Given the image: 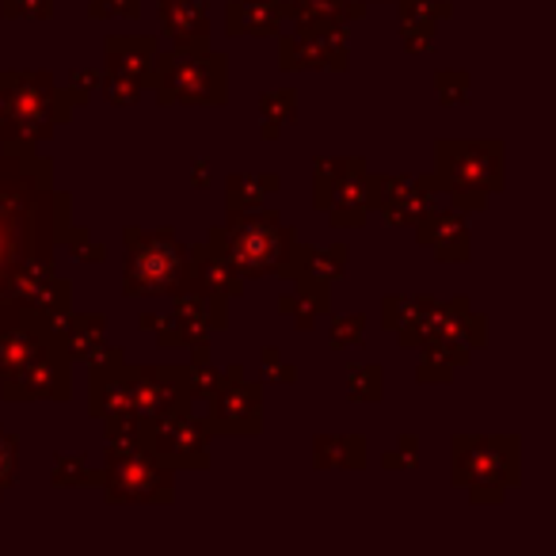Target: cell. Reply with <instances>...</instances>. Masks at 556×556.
<instances>
[{"label": "cell", "mask_w": 556, "mask_h": 556, "mask_svg": "<svg viewBox=\"0 0 556 556\" xmlns=\"http://www.w3.org/2000/svg\"><path fill=\"white\" fill-rule=\"evenodd\" d=\"M70 225V199L54 191V168L27 141L0 153V332L24 320L62 325L73 290L54 275V244Z\"/></svg>", "instance_id": "1"}, {"label": "cell", "mask_w": 556, "mask_h": 556, "mask_svg": "<svg viewBox=\"0 0 556 556\" xmlns=\"http://www.w3.org/2000/svg\"><path fill=\"white\" fill-rule=\"evenodd\" d=\"M206 244L244 278V275H267V270H287L298 240L294 229H287L275 214L244 210V214H232L229 225L210 229Z\"/></svg>", "instance_id": "2"}, {"label": "cell", "mask_w": 556, "mask_h": 556, "mask_svg": "<svg viewBox=\"0 0 556 556\" xmlns=\"http://www.w3.org/2000/svg\"><path fill=\"white\" fill-rule=\"evenodd\" d=\"M65 96L54 88L47 73H24V77H4L0 73V103H4V118H0V138L4 141H27L35 146L39 138H50V126L58 118L70 115Z\"/></svg>", "instance_id": "3"}, {"label": "cell", "mask_w": 556, "mask_h": 556, "mask_svg": "<svg viewBox=\"0 0 556 556\" xmlns=\"http://www.w3.org/2000/svg\"><path fill=\"white\" fill-rule=\"evenodd\" d=\"M126 294H184L187 290V248L176 244L172 232L126 229Z\"/></svg>", "instance_id": "4"}, {"label": "cell", "mask_w": 556, "mask_h": 556, "mask_svg": "<svg viewBox=\"0 0 556 556\" xmlns=\"http://www.w3.org/2000/svg\"><path fill=\"white\" fill-rule=\"evenodd\" d=\"M103 484L111 503H172V469L138 439L111 442Z\"/></svg>", "instance_id": "5"}, {"label": "cell", "mask_w": 556, "mask_h": 556, "mask_svg": "<svg viewBox=\"0 0 556 556\" xmlns=\"http://www.w3.org/2000/svg\"><path fill=\"white\" fill-rule=\"evenodd\" d=\"M503 149L488 141H442L439 146V187L454 194L457 206L480 210L500 187Z\"/></svg>", "instance_id": "6"}, {"label": "cell", "mask_w": 556, "mask_h": 556, "mask_svg": "<svg viewBox=\"0 0 556 556\" xmlns=\"http://www.w3.org/2000/svg\"><path fill=\"white\" fill-rule=\"evenodd\" d=\"M156 96L164 103H225V58L206 47H179L153 58Z\"/></svg>", "instance_id": "7"}, {"label": "cell", "mask_w": 556, "mask_h": 556, "mask_svg": "<svg viewBox=\"0 0 556 556\" xmlns=\"http://www.w3.org/2000/svg\"><path fill=\"white\" fill-rule=\"evenodd\" d=\"M518 480V439H457L454 484H469L477 503H500L503 488Z\"/></svg>", "instance_id": "8"}, {"label": "cell", "mask_w": 556, "mask_h": 556, "mask_svg": "<svg viewBox=\"0 0 556 556\" xmlns=\"http://www.w3.org/2000/svg\"><path fill=\"white\" fill-rule=\"evenodd\" d=\"M134 439L153 450L168 469H206V427L187 416V408L138 416Z\"/></svg>", "instance_id": "9"}, {"label": "cell", "mask_w": 556, "mask_h": 556, "mask_svg": "<svg viewBox=\"0 0 556 556\" xmlns=\"http://www.w3.org/2000/svg\"><path fill=\"white\" fill-rule=\"evenodd\" d=\"M70 366L73 355L65 351L62 332H58L42 355H35L20 374L0 381V393H4V401H65L73 386Z\"/></svg>", "instance_id": "10"}, {"label": "cell", "mask_w": 556, "mask_h": 556, "mask_svg": "<svg viewBox=\"0 0 556 556\" xmlns=\"http://www.w3.org/2000/svg\"><path fill=\"white\" fill-rule=\"evenodd\" d=\"M210 401V431H225V434H255L260 431V386L244 381L240 366H229L217 389L206 396Z\"/></svg>", "instance_id": "11"}, {"label": "cell", "mask_w": 556, "mask_h": 556, "mask_svg": "<svg viewBox=\"0 0 556 556\" xmlns=\"http://www.w3.org/2000/svg\"><path fill=\"white\" fill-rule=\"evenodd\" d=\"M126 386L138 416H161L172 408H187L191 386H187V366H126Z\"/></svg>", "instance_id": "12"}, {"label": "cell", "mask_w": 556, "mask_h": 556, "mask_svg": "<svg viewBox=\"0 0 556 556\" xmlns=\"http://www.w3.org/2000/svg\"><path fill=\"white\" fill-rule=\"evenodd\" d=\"M439 179H370V202H378L381 214L393 225L404 222H419L427 210L434 206V191L431 187Z\"/></svg>", "instance_id": "13"}, {"label": "cell", "mask_w": 556, "mask_h": 556, "mask_svg": "<svg viewBox=\"0 0 556 556\" xmlns=\"http://www.w3.org/2000/svg\"><path fill=\"white\" fill-rule=\"evenodd\" d=\"M282 62L290 70H340L348 65V47L336 27H313L302 39H290L282 47Z\"/></svg>", "instance_id": "14"}, {"label": "cell", "mask_w": 556, "mask_h": 556, "mask_svg": "<svg viewBox=\"0 0 556 556\" xmlns=\"http://www.w3.org/2000/svg\"><path fill=\"white\" fill-rule=\"evenodd\" d=\"M54 336L58 325H50V320H24V325L0 332V381L24 370L35 355H42Z\"/></svg>", "instance_id": "15"}, {"label": "cell", "mask_w": 556, "mask_h": 556, "mask_svg": "<svg viewBox=\"0 0 556 556\" xmlns=\"http://www.w3.org/2000/svg\"><path fill=\"white\" fill-rule=\"evenodd\" d=\"M419 240L427 248L442 255V260H465L469 255V229L457 214H439V210H427L419 217Z\"/></svg>", "instance_id": "16"}, {"label": "cell", "mask_w": 556, "mask_h": 556, "mask_svg": "<svg viewBox=\"0 0 556 556\" xmlns=\"http://www.w3.org/2000/svg\"><path fill=\"white\" fill-rule=\"evenodd\" d=\"M164 24L179 47H206V12L202 0H164Z\"/></svg>", "instance_id": "17"}, {"label": "cell", "mask_w": 556, "mask_h": 556, "mask_svg": "<svg viewBox=\"0 0 556 556\" xmlns=\"http://www.w3.org/2000/svg\"><path fill=\"white\" fill-rule=\"evenodd\" d=\"M287 16V4H278V0H240L229 9V31L232 35H270L278 24Z\"/></svg>", "instance_id": "18"}, {"label": "cell", "mask_w": 556, "mask_h": 556, "mask_svg": "<svg viewBox=\"0 0 556 556\" xmlns=\"http://www.w3.org/2000/svg\"><path fill=\"white\" fill-rule=\"evenodd\" d=\"M58 332H62L65 351L73 358H80V363H88L96 351H103V317H65L58 325Z\"/></svg>", "instance_id": "19"}, {"label": "cell", "mask_w": 556, "mask_h": 556, "mask_svg": "<svg viewBox=\"0 0 556 556\" xmlns=\"http://www.w3.org/2000/svg\"><path fill=\"white\" fill-rule=\"evenodd\" d=\"M108 58H111V73L115 77H146L149 70H153V58H156V50H153V42H130V50H126V42L123 39H115L108 47Z\"/></svg>", "instance_id": "20"}, {"label": "cell", "mask_w": 556, "mask_h": 556, "mask_svg": "<svg viewBox=\"0 0 556 556\" xmlns=\"http://www.w3.org/2000/svg\"><path fill=\"white\" fill-rule=\"evenodd\" d=\"M287 9L305 27H340L348 20V0H294Z\"/></svg>", "instance_id": "21"}, {"label": "cell", "mask_w": 556, "mask_h": 556, "mask_svg": "<svg viewBox=\"0 0 556 556\" xmlns=\"http://www.w3.org/2000/svg\"><path fill=\"white\" fill-rule=\"evenodd\" d=\"M263 184H278L275 176H232L229 179V214H244V210H255L260 199L267 191H260Z\"/></svg>", "instance_id": "22"}, {"label": "cell", "mask_w": 556, "mask_h": 556, "mask_svg": "<svg viewBox=\"0 0 556 556\" xmlns=\"http://www.w3.org/2000/svg\"><path fill=\"white\" fill-rule=\"evenodd\" d=\"M317 462L320 465H351V469H358L363 465V442L358 439H325L317 446Z\"/></svg>", "instance_id": "23"}, {"label": "cell", "mask_w": 556, "mask_h": 556, "mask_svg": "<svg viewBox=\"0 0 556 556\" xmlns=\"http://www.w3.org/2000/svg\"><path fill=\"white\" fill-rule=\"evenodd\" d=\"M348 393L355 401H378L381 396V370L378 366H351L348 370Z\"/></svg>", "instance_id": "24"}, {"label": "cell", "mask_w": 556, "mask_h": 556, "mask_svg": "<svg viewBox=\"0 0 556 556\" xmlns=\"http://www.w3.org/2000/svg\"><path fill=\"white\" fill-rule=\"evenodd\" d=\"M92 480H100V472L88 469L85 457H58V469H54V484H92Z\"/></svg>", "instance_id": "25"}, {"label": "cell", "mask_w": 556, "mask_h": 556, "mask_svg": "<svg viewBox=\"0 0 556 556\" xmlns=\"http://www.w3.org/2000/svg\"><path fill=\"white\" fill-rule=\"evenodd\" d=\"M12 480H16V442L0 431V495H4V488Z\"/></svg>", "instance_id": "26"}, {"label": "cell", "mask_w": 556, "mask_h": 556, "mask_svg": "<svg viewBox=\"0 0 556 556\" xmlns=\"http://www.w3.org/2000/svg\"><path fill=\"white\" fill-rule=\"evenodd\" d=\"M275 115H282V123H290V118H294V92L267 96V100H263V118L270 123Z\"/></svg>", "instance_id": "27"}, {"label": "cell", "mask_w": 556, "mask_h": 556, "mask_svg": "<svg viewBox=\"0 0 556 556\" xmlns=\"http://www.w3.org/2000/svg\"><path fill=\"white\" fill-rule=\"evenodd\" d=\"M4 16H50V0H4Z\"/></svg>", "instance_id": "28"}, {"label": "cell", "mask_w": 556, "mask_h": 556, "mask_svg": "<svg viewBox=\"0 0 556 556\" xmlns=\"http://www.w3.org/2000/svg\"><path fill=\"white\" fill-rule=\"evenodd\" d=\"M358 336H363V317H351L348 325H336L332 328V348H351V343H358Z\"/></svg>", "instance_id": "29"}, {"label": "cell", "mask_w": 556, "mask_h": 556, "mask_svg": "<svg viewBox=\"0 0 556 556\" xmlns=\"http://www.w3.org/2000/svg\"><path fill=\"white\" fill-rule=\"evenodd\" d=\"M108 12L138 16V0H96V4H92V16H108Z\"/></svg>", "instance_id": "30"}, {"label": "cell", "mask_w": 556, "mask_h": 556, "mask_svg": "<svg viewBox=\"0 0 556 556\" xmlns=\"http://www.w3.org/2000/svg\"><path fill=\"white\" fill-rule=\"evenodd\" d=\"M77 240H80V248H77V255H80V260H85V263L103 260V244H100V248H96V244H88V240H85V232H77Z\"/></svg>", "instance_id": "31"}, {"label": "cell", "mask_w": 556, "mask_h": 556, "mask_svg": "<svg viewBox=\"0 0 556 556\" xmlns=\"http://www.w3.org/2000/svg\"><path fill=\"white\" fill-rule=\"evenodd\" d=\"M263 363L270 366V378H282V381H294V370H290V366H275V351H267V355H263Z\"/></svg>", "instance_id": "32"}]
</instances>
